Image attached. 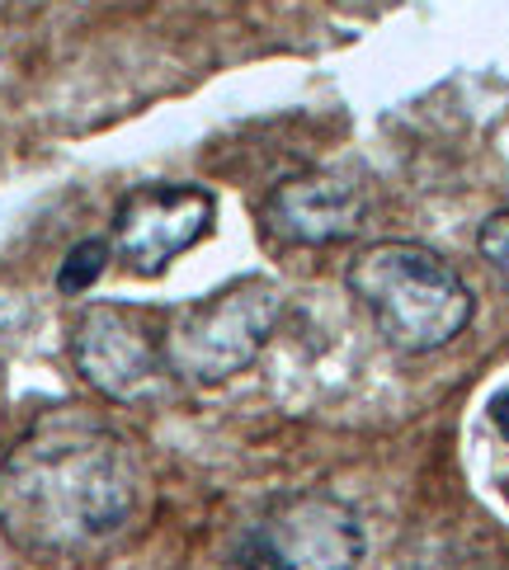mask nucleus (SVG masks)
Here are the masks:
<instances>
[{
  "mask_svg": "<svg viewBox=\"0 0 509 570\" xmlns=\"http://www.w3.org/2000/svg\"><path fill=\"white\" fill-rule=\"evenodd\" d=\"M137 504V453L80 411L38 420L0 466V533L38 557L90 552L118 538Z\"/></svg>",
  "mask_w": 509,
  "mask_h": 570,
  "instance_id": "obj_1",
  "label": "nucleus"
},
{
  "mask_svg": "<svg viewBox=\"0 0 509 570\" xmlns=\"http://www.w3.org/2000/svg\"><path fill=\"white\" fill-rule=\"evenodd\" d=\"M350 293L373 316L378 335L401 354H434L472 321V288L458 269L415 240H378L350 259Z\"/></svg>",
  "mask_w": 509,
  "mask_h": 570,
  "instance_id": "obj_2",
  "label": "nucleus"
},
{
  "mask_svg": "<svg viewBox=\"0 0 509 570\" xmlns=\"http://www.w3.org/2000/svg\"><path fill=\"white\" fill-rule=\"evenodd\" d=\"M283 316V288L274 278H236L198 302L175 307L160 321V354L166 373L185 382H227L246 373L270 344Z\"/></svg>",
  "mask_w": 509,
  "mask_h": 570,
  "instance_id": "obj_3",
  "label": "nucleus"
},
{
  "mask_svg": "<svg viewBox=\"0 0 509 570\" xmlns=\"http://www.w3.org/2000/svg\"><path fill=\"white\" fill-rule=\"evenodd\" d=\"M363 561V523L344 500L302 491L274 500L236 538L232 570H354Z\"/></svg>",
  "mask_w": 509,
  "mask_h": 570,
  "instance_id": "obj_4",
  "label": "nucleus"
},
{
  "mask_svg": "<svg viewBox=\"0 0 509 570\" xmlns=\"http://www.w3.org/2000/svg\"><path fill=\"white\" fill-rule=\"evenodd\" d=\"M160 321L151 312L95 302L71 331V358L99 396L141 401L160 386L166 354H160Z\"/></svg>",
  "mask_w": 509,
  "mask_h": 570,
  "instance_id": "obj_5",
  "label": "nucleus"
},
{
  "mask_svg": "<svg viewBox=\"0 0 509 570\" xmlns=\"http://www.w3.org/2000/svg\"><path fill=\"white\" fill-rule=\"evenodd\" d=\"M217 203L198 185H147L124 198L114 217V250L133 274L156 278L175 255L208 236Z\"/></svg>",
  "mask_w": 509,
  "mask_h": 570,
  "instance_id": "obj_6",
  "label": "nucleus"
},
{
  "mask_svg": "<svg viewBox=\"0 0 509 570\" xmlns=\"http://www.w3.org/2000/svg\"><path fill=\"white\" fill-rule=\"evenodd\" d=\"M363 217H369V194L354 175L340 170H307L293 175L264 198V232L278 246H302V250H321L335 240L359 236Z\"/></svg>",
  "mask_w": 509,
  "mask_h": 570,
  "instance_id": "obj_7",
  "label": "nucleus"
},
{
  "mask_svg": "<svg viewBox=\"0 0 509 570\" xmlns=\"http://www.w3.org/2000/svg\"><path fill=\"white\" fill-rule=\"evenodd\" d=\"M105 264H109V240H99V236L80 240V246H71V255L62 259V269H57V288H62L67 297L86 293L90 283L105 274Z\"/></svg>",
  "mask_w": 509,
  "mask_h": 570,
  "instance_id": "obj_8",
  "label": "nucleus"
},
{
  "mask_svg": "<svg viewBox=\"0 0 509 570\" xmlns=\"http://www.w3.org/2000/svg\"><path fill=\"white\" fill-rule=\"evenodd\" d=\"M477 246H481L486 264H491V269L509 283V208L496 213V217H486V227H481V236H477Z\"/></svg>",
  "mask_w": 509,
  "mask_h": 570,
  "instance_id": "obj_9",
  "label": "nucleus"
},
{
  "mask_svg": "<svg viewBox=\"0 0 509 570\" xmlns=\"http://www.w3.org/2000/svg\"><path fill=\"white\" fill-rule=\"evenodd\" d=\"M491 424L500 430V439H509V386L491 396Z\"/></svg>",
  "mask_w": 509,
  "mask_h": 570,
  "instance_id": "obj_10",
  "label": "nucleus"
}]
</instances>
